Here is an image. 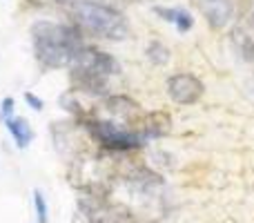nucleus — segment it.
I'll return each instance as SVG.
<instances>
[{"label": "nucleus", "instance_id": "nucleus-1", "mask_svg": "<svg viewBox=\"0 0 254 223\" xmlns=\"http://www.w3.org/2000/svg\"><path fill=\"white\" fill-rule=\"evenodd\" d=\"M127 154L87 149L76 154L67 165V181L80 194L110 197L116 181L123 174Z\"/></svg>", "mask_w": 254, "mask_h": 223}, {"label": "nucleus", "instance_id": "nucleus-2", "mask_svg": "<svg viewBox=\"0 0 254 223\" xmlns=\"http://www.w3.org/2000/svg\"><path fill=\"white\" fill-rule=\"evenodd\" d=\"M36 61L45 70L69 67L74 56L83 49V34L74 25H61L52 20H38L31 27Z\"/></svg>", "mask_w": 254, "mask_h": 223}, {"label": "nucleus", "instance_id": "nucleus-3", "mask_svg": "<svg viewBox=\"0 0 254 223\" xmlns=\"http://www.w3.org/2000/svg\"><path fill=\"white\" fill-rule=\"evenodd\" d=\"M71 70V89L87 94L92 98H105L110 96V78L121 74V65L112 54L101 52L96 47H83L74 56L69 65Z\"/></svg>", "mask_w": 254, "mask_h": 223}, {"label": "nucleus", "instance_id": "nucleus-4", "mask_svg": "<svg viewBox=\"0 0 254 223\" xmlns=\"http://www.w3.org/2000/svg\"><path fill=\"white\" fill-rule=\"evenodd\" d=\"M71 25L80 34H89L105 40H125L129 36V22L119 9L103 2L71 4Z\"/></svg>", "mask_w": 254, "mask_h": 223}, {"label": "nucleus", "instance_id": "nucleus-5", "mask_svg": "<svg viewBox=\"0 0 254 223\" xmlns=\"http://www.w3.org/2000/svg\"><path fill=\"white\" fill-rule=\"evenodd\" d=\"M71 223H134V212L114 197L80 194Z\"/></svg>", "mask_w": 254, "mask_h": 223}, {"label": "nucleus", "instance_id": "nucleus-6", "mask_svg": "<svg viewBox=\"0 0 254 223\" xmlns=\"http://www.w3.org/2000/svg\"><path fill=\"white\" fill-rule=\"evenodd\" d=\"M205 87L194 74H174L167 78V96L176 105H192L203 96Z\"/></svg>", "mask_w": 254, "mask_h": 223}, {"label": "nucleus", "instance_id": "nucleus-7", "mask_svg": "<svg viewBox=\"0 0 254 223\" xmlns=\"http://www.w3.org/2000/svg\"><path fill=\"white\" fill-rule=\"evenodd\" d=\"M196 7L205 16L207 25L221 29L232 18V0H196Z\"/></svg>", "mask_w": 254, "mask_h": 223}, {"label": "nucleus", "instance_id": "nucleus-8", "mask_svg": "<svg viewBox=\"0 0 254 223\" xmlns=\"http://www.w3.org/2000/svg\"><path fill=\"white\" fill-rule=\"evenodd\" d=\"M172 130V116L167 112H147L143 118V127H140V132H143L145 141L147 139H161V136L170 134Z\"/></svg>", "mask_w": 254, "mask_h": 223}, {"label": "nucleus", "instance_id": "nucleus-9", "mask_svg": "<svg viewBox=\"0 0 254 223\" xmlns=\"http://www.w3.org/2000/svg\"><path fill=\"white\" fill-rule=\"evenodd\" d=\"M232 40L248 61H254V18L252 16H248L246 20H241L234 27Z\"/></svg>", "mask_w": 254, "mask_h": 223}, {"label": "nucleus", "instance_id": "nucleus-10", "mask_svg": "<svg viewBox=\"0 0 254 223\" xmlns=\"http://www.w3.org/2000/svg\"><path fill=\"white\" fill-rule=\"evenodd\" d=\"M4 127L9 130V134H11V139H13V143H16L18 149H25L27 145L34 141V130H31L27 118L13 116V118H9V121H4Z\"/></svg>", "mask_w": 254, "mask_h": 223}, {"label": "nucleus", "instance_id": "nucleus-11", "mask_svg": "<svg viewBox=\"0 0 254 223\" xmlns=\"http://www.w3.org/2000/svg\"><path fill=\"white\" fill-rule=\"evenodd\" d=\"M154 11H156L163 20L172 22V25L181 31V34L190 31V29H192V25H194V18L190 16L185 9H179V7H174V9H172V7H154Z\"/></svg>", "mask_w": 254, "mask_h": 223}, {"label": "nucleus", "instance_id": "nucleus-12", "mask_svg": "<svg viewBox=\"0 0 254 223\" xmlns=\"http://www.w3.org/2000/svg\"><path fill=\"white\" fill-rule=\"evenodd\" d=\"M145 54H147V58L154 65H165V63L170 61V49H167L161 40H152V43L147 45V49H145Z\"/></svg>", "mask_w": 254, "mask_h": 223}, {"label": "nucleus", "instance_id": "nucleus-13", "mask_svg": "<svg viewBox=\"0 0 254 223\" xmlns=\"http://www.w3.org/2000/svg\"><path fill=\"white\" fill-rule=\"evenodd\" d=\"M34 208H36V219L38 223H47L49 221V210H47V201H45V194L40 190H34Z\"/></svg>", "mask_w": 254, "mask_h": 223}, {"label": "nucleus", "instance_id": "nucleus-14", "mask_svg": "<svg viewBox=\"0 0 254 223\" xmlns=\"http://www.w3.org/2000/svg\"><path fill=\"white\" fill-rule=\"evenodd\" d=\"M13 98L11 96H4L2 101H0V121H9V118H13Z\"/></svg>", "mask_w": 254, "mask_h": 223}, {"label": "nucleus", "instance_id": "nucleus-15", "mask_svg": "<svg viewBox=\"0 0 254 223\" xmlns=\"http://www.w3.org/2000/svg\"><path fill=\"white\" fill-rule=\"evenodd\" d=\"M25 101H27V105H29L34 112H40V110L45 107L43 98H38L36 94H31V92H25Z\"/></svg>", "mask_w": 254, "mask_h": 223}, {"label": "nucleus", "instance_id": "nucleus-16", "mask_svg": "<svg viewBox=\"0 0 254 223\" xmlns=\"http://www.w3.org/2000/svg\"><path fill=\"white\" fill-rule=\"evenodd\" d=\"M65 2H69V4H76V2H96V0H65Z\"/></svg>", "mask_w": 254, "mask_h": 223}, {"label": "nucleus", "instance_id": "nucleus-17", "mask_svg": "<svg viewBox=\"0 0 254 223\" xmlns=\"http://www.w3.org/2000/svg\"><path fill=\"white\" fill-rule=\"evenodd\" d=\"M29 2H34V4H45V2H49V0H29Z\"/></svg>", "mask_w": 254, "mask_h": 223}]
</instances>
